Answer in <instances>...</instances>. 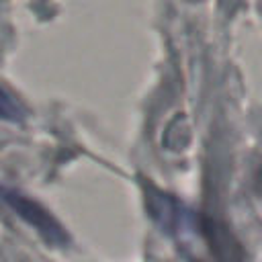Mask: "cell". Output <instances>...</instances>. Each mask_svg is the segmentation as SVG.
<instances>
[{
  "mask_svg": "<svg viewBox=\"0 0 262 262\" xmlns=\"http://www.w3.org/2000/svg\"><path fill=\"white\" fill-rule=\"evenodd\" d=\"M20 117H23V106H20L18 100L0 84V119L18 121Z\"/></svg>",
  "mask_w": 262,
  "mask_h": 262,
  "instance_id": "7a4b0ae2",
  "label": "cell"
},
{
  "mask_svg": "<svg viewBox=\"0 0 262 262\" xmlns=\"http://www.w3.org/2000/svg\"><path fill=\"white\" fill-rule=\"evenodd\" d=\"M2 199H4L25 221H29L47 242L57 244V246H61V244L68 242L66 229H63V227L59 225V221H57L47 209H43L39 203L31 201L29 196H25V194H20V192H16V190H2Z\"/></svg>",
  "mask_w": 262,
  "mask_h": 262,
  "instance_id": "6da1fadb",
  "label": "cell"
}]
</instances>
